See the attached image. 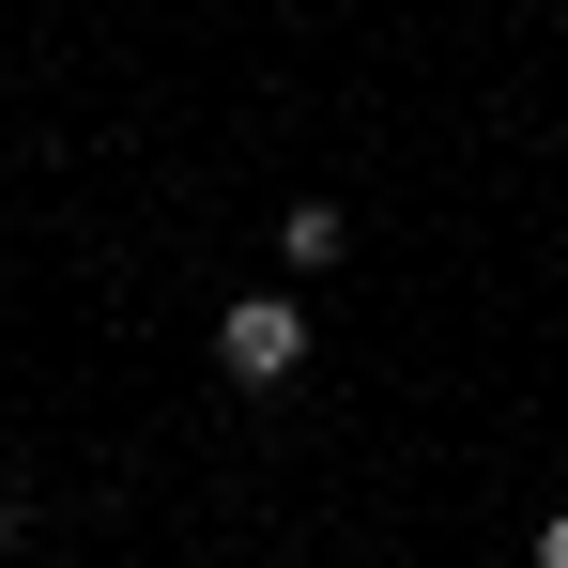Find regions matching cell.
Returning <instances> with one entry per match:
<instances>
[{"instance_id": "6da1fadb", "label": "cell", "mask_w": 568, "mask_h": 568, "mask_svg": "<svg viewBox=\"0 0 568 568\" xmlns=\"http://www.w3.org/2000/svg\"><path fill=\"white\" fill-rule=\"evenodd\" d=\"M215 369L231 384H292L307 369V292H231L215 307Z\"/></svg>"}, {"instance_id": "7a4b0ae2", "label": "cell", "mask_w": 568, "mask_h": 568, "mask_svg": "<svg viewBox=\"0 0 568 568\" xmlns=\"http://www.w3.org/2000/svg\"><path fill=\"white\" fill-rule=\"evenodd\" d=\"M277 262H292V277H338V262H354V215H338V200H292V215H277Z\"/></svg>"}, {"instance_id": "3957f363", "label": "cell", "mask_w": 568, "mask_h": 568, "mask_svg": "<svg viewBox=\"0 0 568 568\" xmlns=\"http://www.w3.org/2000/svg\"><path fill=\"white\" fill-rule=\"evenodd\" d=\"M538 568H568V507H554V523H538Z\"/></svg>"}]
</instances>
